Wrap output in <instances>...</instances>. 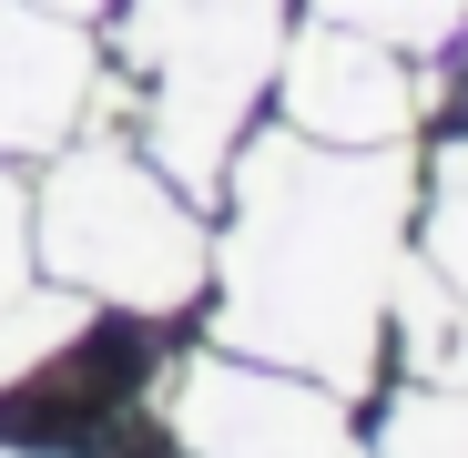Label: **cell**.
I'll use <instances>...</instances> for the list:
<instances>
[{"label": "cell", "instance_id": "cell-10", "mask_svg": "<svg viewBox=\"0 0 468 458\" xmlns=\"http://www.w3.org/2000/svg\"><path fill=\"white\" fill-rule=\"evenodd\" d=\"M418 194H428L418 255H428V265H438V275H448V285L468 295V143H448V153H438V174H428Z\"/></svg>", "mask_w": 468, "mask_h": 458}, {"label": "cell", "instance_id": "cell-11", "mask_svg": "<svg viewBox=\"0 0 468 458\" xmlns=\"http://www.w3.org/2000/svg\"><path fill=\"white\" fill-rule=\"evenodd\" d=\"M31 285V184L0 164V305Z\"/></svg>", "mask_w": 468, "mask_h": 458}, {"label": "cell", "instance_id": "cell-13", "mask_svg": "<svg viewBox=\"0 0 468 458\" xmlns=\"http://www.w3.org/2000/svg\"><path fill=\"white\" fill-rule=\"evenodd\" d=\"M0 458H11V448H0Z\"/></svg>", "mask_w": 468, "mask_h": 458}, {"label": "cell", "instance_id": "cell-7", "mask_svg": "<svg viewBox=\"0 0 468 458\" xmlns=\"http://www.w3.org/2000/svg\"><path fill=\"white\" fill-rule=\"evenodd\" d=\"M387 336H398L408 377H428V388H468V295H458L428 255H408V265H398V295H387Z\"/></svg>", "mask_w": 468, "mask_h": 458}, {"label": "cell", "instance_id": "cell-8", "mask_svg": "<svg viewBox=\"0 0 468 458\" xmlns=\"http://www.w3.org/2000/svg\"><path fill=\"white\" fill-rule=\"evenodd\" d=\"M367 458H468V388H428V377H408V388L387 398Z\"/></svg>", "mask_w": 468, "mask_h": 458}, {"label": "cell", "instance_id": "cell-2", "mask_svg": "<svg viewBox=\"0 0 468 458\" xmlns=\"http://www.w3.org/2000/svg\"><path fill=\"white\" fill-rule=\"evenodd\" d=\"M204 265H214L204 204L153 164L143 143L82 122L61 153H41L31 275L112 305V316H184V305L204 295Z\"/></svg>", "mask_w": 468, "mask_h": 458}, {"label": "cell", "instance_id": "cell-5", "mask_svg": "<svg viewBox=\"0 0 468 458\" xmlns=\"http://www.w3.org/2000/svg\"><path fill=\"white\" fill-rule=\"evenodd\" d=\"M275 92H285V133H305V143H408L418 112L438 102L418 51L377 41V31H346V21L285 31Z\"/></svg>", "mask_w": 468, "mask_h": 458}, {"label": "cell", "instance_id": "cell-9", "mask_svg": "<svg viewBox=\"0 0 468 458\" xmlns=\"http://www.w3.org/2000/svg\"><path fill=\"white\" fill-rule=\"evenodd\" d=\"M316 21H346V31H377L398 51H458V21L468 0H305Z\"/></svg>", "mask_w": 468, "mask_h": 458}, {"label": "cell", "instance_id": "cell-3", "mask_svg": "<svg viewBox=\"0 0 468 458\" xmlns=\"http://www.w3.org/2000/svg\"><path fill=\"white\" fill-rule=\"evenodd\" d=\"M285 21H295V0H122L112 51H122L133 143L194 204L224 194L234 143H245L255 102L275 92Z\"/></svg>", "mask_w": 468, "mask_h": 458}, {"label": "cell", "instance_id": "cell-1", "mask_svg": "<svg viewBox=\"0 0 468 458\" xmlns=\"http://www.w3.org/2000/svg\"><path fill=\"white\" fill-rule=\"evenodd\" d=\"M418 153L408 143H305L245 133L224 164V235H214V346L295 367L336 398L377 388L387 295L408 265Z\"/></svg>", "mask_w": 468, "mask_h": 458}, {"label": "cell", "instance_id": "cell-12", "mask_svg": "<svg viewBox=\"0 0 468 458\" xmlns=\"http://www.w3.org/2000/svg\"><path fill=\"white\" fill-rule=\"evenodd\" d=\"M41 11H71V21H92V11H102V0H41Z\"/></svg>", "mask_w": 468, "mask_h": 458}, {"label": "cell", "instance_id": "cell-4", "mask_svg": "<svg viewBox=\"0 0 468 458\" xmlns=\"http://www.w3.org/2000/svg\"><path fill=\"white\" fill-rule=\"evenodd\" d=\"M164 428L184 458H367L336 388L265 367V357H234L214 336L164 377Z\"/></svg>", "mask_w": 468, "mask_h": 458}, {"label": "cell", "instance_id": "cell-6", "mask_svg": "<svg viewBox=\"0 0 468 458\" xmlns=\"http://www.w3.org/2000/svg\"><path fill=\"white\" fill-rule=\"evenodd\" d=\"M82 122H102V41L71 11L0 0V164H41Z\"/></svg>", "mask_w": 468, "mask_h": 458}]
</instances>
